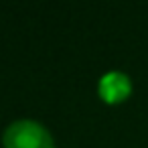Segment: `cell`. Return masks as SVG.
<instances>
[{
    "instance_id": "obj_1",
    "label": "cell",
    "mask_w": 148,
    "mask_h": 148,
    "mask_svg": "<svg viewBox=\"0 0 148 148\" xmlns=\"http://www.w3.org/2000/svg\"><path fill=\"white\" fill-rule=\"evenodd\" d=\"M4 148H55V142L39 122L18 120L4 132Z\"/></svg>"
},
{
    "instance_id": "obj_2",
    "label": "cell",
    "mask_w": 148,
    "mask_h": 148,
    "mask_svg": "<svg viewBox=\"0 0 148 148\" xmlns=\"http://www.w3.org/2000/svg\"><path fill=\"white\" fill-rule=\"evenodd\" d=\"M130 79L120 71H110L99 79V95L108 103H118L130 95Z\"/></svg>"
}]
</instances>
